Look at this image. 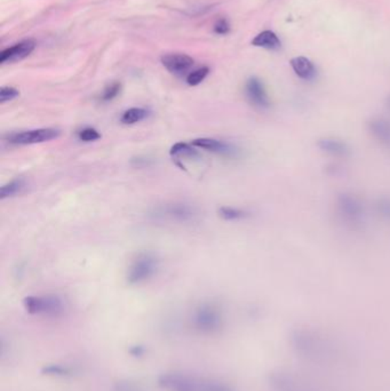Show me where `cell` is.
I'll return each mask as SVG.
<instances>
[{
  "mask_svg": "<svg viewBox=\"0 0 390 391\" xmlns=\"http://www.w3.org/2000/svg\"><path fill=\"white\" fill-rule=\"evenodd\" d=\"M289 342L293 353L310 365L339 368L348 363V351L343 343L330 333L316 327L299 326L292 329Z\"/></svg>",
  "mask_w": 390,
  "mask_h": 391,
  "instance_id": "obj_1",
  "label": "cell"
},
{
  "mask_svg": "<svg viewBox=\"0 0 390 391\" xmlns=\"http://www.w3.org/2000/svg\"><path fill=\"white\" fill-rule=\"evenodd\" d=\"M157 382L164 391H237L224 381L197 377L183 372L161 374Z\"/></svg>",
  "mask_w": 390,
  "mask_h": 391,
  "instance_id": "obj_2",
  "label": "cell"
},
{
  "mask_svg": "<svg viewBox=\"0 0 390 391\" xmlns=\"http://www.w3.org/2000/svg\"><path fill=\"white\" fill-rule=\"evenodd\" d=\"M335 213L339 222L348 230L363 229L367 219V207L354 192H340L335 200Z\"/></svg>",
  "mask_w": 390,
  "mask_h": 391,
  "instance_id": "obj_3",
  "label": "cell"
},
{
  "mask_svg": "<svg viewBox=\"0 0 390 391\" xmlns=\"http://www.w3.org/2000/svg\"><path fill=\"white\" fill-rule=\"evenodd\" d=\"M267 381L272 391H325L314 381L293 370H272Z\"/></svg>",
  "mask_w": 390,
  "mask_h": 391,
  "instance_id": "obj_4",
  "label": "cell"
},
{
  "mask_svg": "<svg viewBox=\"0 0 390 391\" xmlns=\"http://www.w3.org/2000/svg\"><path fill=\"white\" fill-rule=\"evenodd\" d=\"M192 327L200 334H214L222 329L224 317L221 308L212 302L199 304L192 314Z\"/></svg>",
  "mask_w": 390,
  "mask_h": 391,
  "instance_id": "obj_5",
  "label": "cell"
},
{
  "mask_svg": "<svg viewBox=\"0 0 390 391\" xmlns=\"http://www.w3.org/2000/svg\"><path fill=\"white\" fill-rule=\"evenodd\" d=\"M159 261L153 253H141L129 266L127 271V282L131 285L144 283L157 273Z\"/></svg>",
  "mask_w": 390,
  "mask_h": 391,
  "instance_id": "obj_6",
  "label": "cell"
},
{
  "mask_svg": "<svg viewBox=\"0 0 390 391\" xmlns=\"http://www.w3.org/2000/svg\"><path fill=\"white\" fill-rule=\"evenodd\" d=\"M23 307L30 314L52 316L63 314L64 304L57 295H30L23 300Z\"/></svg>",
  "mask_w": 390,
  "mask_h": 391,
  "instance_id": "obj_7",
  "label": "cell"
},
{
  "mask_svg": "<svg viewBox=\"0 0 390 391\" xmlns=\"http://www.w3.org/2000/svg\"><path fill=\"white\" fill-rule=\"evenodd\" d=\"M59 129H38L16 132V133L8 134L5 140L8 144H16V146H28V144H44L49 141L54 140L60 137Z\"/></svg>",
  "mask_w": 390,
  "mask_h": 391,
  "instance_id": "obj_8",
  "label": "cell"
},
{
  "mask_svg": "<svg viewBox=\"0 0 390 391\" xmlns=\"http://www.w3.org/2000/svg\"><path fill=\"white\" fill-rule=\"evenodd\" d=\"M153 217L161 220L171 221V222H192L197 217V210L190 204L172 203L166 204L164 206L158 207L153 212Z\"/></svg>",
  "mask_w": 390,
  "mask_h": 391,
  "instance_id": "obj_9",
  "label": "cell"
},
{
  "mask_svg": "<svg viewBox=\"0 0 390 391\" xmlns=\"http://www.w3.org/2000/svg\"><path fill=\"white\" fill-rule=\"evenodd\" d=\"M245 94L248 102L255 108L260 110H267L272 107V101L269 98L268 92L265 85L259 78L252 77L245 84Z\"/></svg>",
  "mask_w": 390,
  "mask_h": 391,
  "instance_id": "obj_10",
  "label": "cell"
},
{
  "mask_svg": "<svg viewBox=\"0 0 390 391\" xmlns=\"http://www.w3.org/2000/svg\"><path fill=\"white\" fill-rule=\"evenodd\" d=\"M366 129L373 140L387 150H390V118L376 116L366 122Z\"/></svg>",
  "mask_w": 390,
  "mask_h": 391,
  "instance_id": "obj_11",
  "label": "cell"
},
{
  "mask_svg": "<svg viewBox=\"0 0 390 391\" xmlns=\"http://www.w3.org/2000/svg\"><path fill=\"white\" fill-rule=\"evenodd\" d=\"M192 144L195 148L211 151V152L220 154V156H224V157L235 158L241 154V150L236 146L226 144L224 141L212 139V137H199V139L192 141Z\"/></svg>",
  "mask_w": 390,
  "mask_h": 391,
  "instance_id": "obj_12",
  "label": "cell"
},
{
  "mask_svg": "<svg viewBox=\"0 0 390 391\" xmlns=\"http://www.w3.org/2000/svg\"><path fill=\"white\" fill-rule=\"evenodd\" d=\"M317 148L323 154L332 158L345 159L352 154V148L345 140L337 137H321L317 141Z\"/></svg>",
  "mask_w": 390,
  "mask_h": 391,
  "instance_id": "obj_13",
  "label": "cell"
},
{
  "mask_svg": "<svg viewBox=\"0 0 390 391\" xmlns=\"http://www.w3.org/2000/svg\"><path fill=\"white\" fill-rule=\"evenodd\" d=\"M161 63L172 74L183 75L192 69L195 61L185 54H168L161 57Z\"/></svg>",
  "mask_w": 390,
  "mask_h": 391,
  "instance_id": "obj_14",
  "label": "cell"
},
{
  "mask_svg": "<svg viewBox=\"0 0 390 391\" xmlns=\"http://www.w3.org/2000/svg\"><path fill=\"white\" fill-rule=\"evenodd\" d=\"M36 44L32 40H25V42H18L16 45L12 46L10 49H5L0 54V63H13L21 61L25 59L27 56L30 55L34 49H35Z\"/></svg>",
  "mask_w": 390,
  "mask_h": 391,
  "instance_id": "obj_15",
  "label": "cell"
},
{
  "mask_svg": "<svg viewBox=\"0 0 390 391\" xmlns=\"http://www.w3.org/2000/svg\"><path fill=\"white\" fill-rule=\"evenodd\" d=\"M291 66L296 76L303 81H314L317 76V69L315 67L314 63L303 56L293 59L291 61Z\"/></svg>",
  "mask_w": 390,
  "mask_h": 391,
  "instance_id": "obj_16",
  "label": "cell"
},
{
  "mask_svg": "<svg viewBox=\"0 0 390 391\" xmlns=\"http://www.w3.org/2000/svg\"><path fill=\"white\" fill-rule=\"evenodd\" d=\"M252 45L257 47H263L267 49H278L281 47V40L272 31L261 32L252 40Z\"/></svg>",
  "mask_w": 390,
  "mask_h": 391,
  "instance_id": "obj_17",
  "label": "cell"
},
{
  "mask_svg": "<svg viewBox=\"0 0 390 391\" xmlns=\"http://www.w3.org/2000/svg\"><path fill=\"white\" fill-rule=\"evenodd\" d=\"M220 217L226 221H241L251 217L248 211L243 210L239 207L221 206L218 211Z\"/></svg>",
  "mask_w": 390,
  "mask_h": 391,
  "instance_id": "obj_18",
  "label": "cell"
},
{
  "mask_svg": "<svg viewBox=\"0 0 390 391\" xmlns=\"http://www.w3.org/2000/svg\"><path fill=\"white\" fill-rule=\"evenodd\" d=\"M75 373L73 367L63 364H49L42 367V374L47 377H68Z\"/></svg>",
  "mask_w": 390,
  "mask_h": 391,
  "instance_id": "obj_19",
  "label": "cell"
},
{
  "mask_svg": "<svg viewBox=\"0 0 390 391\" xmlns=\"http://www.w3.org/2000/svg\"><path fill=\"white\" fill-rule=\"evenodd\" d=\"M148 115H149V112L146 109L131 108L122 113V117H120V122L124 125H134L136 122L144 120Z\"/></svg>",
  "mask_w": 390,
  "mask_h": 391,
  "instance_id": "obj_20",
  "label": "cell"
},
{
  "mask_svg": "<svg viewBox=\"0 0 390 391\" xmlns=\"http://www.w3.org/2000/svg\"><path fill=\"white\" fill-rule=\"evenodd\" d=\"M25 180L23 178H15L13 181L8 182V185H3L1 190H0V198L1 200H6V198H11L18 195L20 192L25 188Z\"/></svg>",
  "mask_w": 390,
  "mask_h": 391,
  "instance_id": "obj_21",
  "label": "cell"
},
{
  "mask_svg": "<svg viewBox=\"0 0 390 391\" xmlns=\"http://www.w3.org/2000/svg\"><path fill=\"white\" fill-rule=\"evenodd\" d=\"M170 154H171L173 158H188L198 156L194 146H192V144H185V142L175 144L174 146L171 148Z\"/></svg>",
  "mask_w": 390,
  "mask_h": 391,
  "instance_id": "obj_22",
  "label": "cell"
},
{
  "mask_svg": "<svg viewBox=\"0 0 390 391\" xmlns=\"http://www.w3.org/2000/svg\"><path fill=\"white\" fill-rule=\"evenodd\" d=\"M374 211L383 221L390 224V195L378 197L374 202Z\"/></svg>",
  "mask_w": 390,
  "mask_h": 391,
  "instance_id": "obj_23",
  "label": "cell"
},
{
  "mask_svg": "<svg viewBox=\"0 0 390 391\" xmlns=\"http://www.w3.org/2000/svg\"><path fill=\"white\" fill-rule=\"evenodd\" d=\"M209 69L207 67L199 68L197 70L192 71L187 77V84L189 86H197L200 84L209 75Z\"/></svg>",
  "mask_w": 390,
  "mask_h": 391,
  "instance_id": "obj_24",
  "label": "cell"
},
{
  "mask_svg": "<svg viewBox=\"0 0 390 391\" xmlns=\"http://www.w3.org/2000/svg\"><path fill=\"white\" fill-rule=\"evenodd\" d=\"M112 388H114V391H144L139 383L132 380H127V379L116 381Z\"/></svg>",
  "mask_w": 390,
  "mask_h": 391,
  "instance_id": "obj_25",
  "label": "cell"
},
{
  "mask_svg": "<svg viewBox=\"0 0 390 391\" xmlns=\"http://www.w3.org/2000/svg\"><path fill=\"white\" fill-rule=\"evenodd\" d=\"M120 90H122V85H120V83H117V81L108 85V86L105 88L103 94H102V100H103V101H112V100L118 96L119 93H120Z\"/></svg>",
  "mask_w": 390,
  "mask_h": 391,
  "instance_id": "obj_26",
  "label": "cell"
},
{
  "mask_svg": "<svg viewBox=\"0 0 390 391\" xmlns=\"http://www.w3.org/2000/svg\"><path fill=\"white\" fill-rule=\"evenodd\" d=\"M78 137H79V140L84 141V142H93V141L101 139V134L99 133L95 129L86 127V129H81L78 134Z\"/></svg>",
  "mask_w": 390,
  "mask_h": 391,
  "instance_id": "obj_27",
  "label": "cell"
},
{
  "mask_svg": "<svg viewBox=\"0 0 390 391\" xmlns=\"http://www.w3.org/2000/svg\"><path fill=\"white\" fill-rule=\"evenodd\" d=\"M20 96V92L14 87H1L0 91V103L4 105L6 102L12 101Z\"/></svg>",
  "mask_w": 390,
  "mask_h": 391,
  "instance_id": "obj_28",
  "label": "cell"
},
{
  "mask_svg": "<svg viewBox=\"0 0 390 391\" xmlns=\"http://www.w3.org/2000/svg\"><path fill=\"white\" fill-rule=\"evenodd\" d=\"M229 30H230L229 23H228V22H226V20H224V18H222V20H220V21H218V23H216V27H214V31H216V33H219V35H226V33H228V32H229Z\"/></svg>",
  "mask_w": 390,
  "mask_h": 391,
  "instance_id": "obj_29",
  "label": "cell"
},
{
  "mask_svg": "<svg viewBox=\"0 0 390 391\" xmlns=\"http://www.w3.org/2000/svg\"><path fill=\"white\" fill-rule=\"evenodd\" d=\"M144 351H146V350H144L143 347L135 346L133 347L132 350H131V355L135 357L143 356V355H144Z\"/></svg>",
  "mask_w": 390,
  "mask_h": 391,
  "instance_id": "obj_30",
  "label": "cell"
},
{
  "mask_svg": "<svg viewBox=\"0 0 390 391\" xmlns=\"http://www.w3.org/2000/svg\"><path fill=\"white\" fill-rule=\"evenodd\" d=\"M387 105H388V107H389L390 108V98H388V102H387Z\"/></svg>",
  "mask_w": 390,
  "mask_h": 391,
  "instance_id": "obj_31",
  "label": "cell"
}]
</instances>
